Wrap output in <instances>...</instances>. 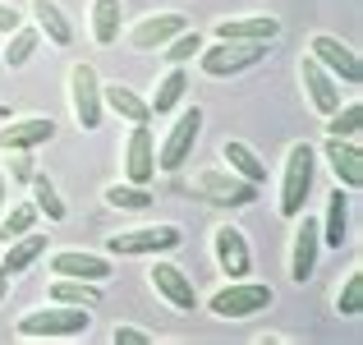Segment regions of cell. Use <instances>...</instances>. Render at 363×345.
Returning <instances> with one entry per match:
<instances>
[{
  "label": "cell",
  "mask_w": 363,
  "mask_h": 345,
  "mask_svg": "<svg viewBox=\"0 0 363 345\" xmlns=\"http://www.w3.org/2000/svg\"><path fill=\"white\" fill-rule=\"evenodd\" d=\"M65 102H69V120L79 124L83 133H97L101 129V79L92 70V60H74L69 74H65Z\"/></svg>",
  "instance_id": "6"
},
{
  "label": "cell",
  "mask_w": 363,
  "mask_h": 345,
  "mask_svg": "<svg viewBox=\"0 0 363 345\" xmlns=\"http://www.w3.org/2000/svg\"><path fill=\"white\" fill-rule=\"evenodd\" d=\"M276 290L267 281H253V276H240V281H225L216 285L207 300H198L207 309V318L216 322H244V318H257L262 309H272Z\"/></svg>",
  "instance_id": "3"
},
{
  "label": "cell",
  "mask_w": 363,
  "mask_h": 345,
  "mask_svg": "<svg viewBox=\"0 0 363 345\" xmlns=\"http://www.w3.org/2000/svg\"><path fill=\"white\" fill-rule=\"evenodd\" d=\"M120 170L129 185H152L157 180V133L147 124H124L120 138Z\"/></svg>",
  "instance_id": "12"
},
{
  "label": "cell",
  "mask_w": 363,
  "mask_h": 345,
  "mask_svg": "<svg viewBox=\"0 0 363 345\" xmlns=\"http://www.w3.org/2000/svg\"><path fill=\"white\" fill-rule=\"evenodd\" d=\"M147 290L157 295L161 304H170L175 313H194L198 309V285H194V276L184 272V267H175L170 263V253H161V258H152V267H147Z\"/></svg>",
  "instance_id": "10"
},
{
  "label": "cell",
  "mask_w": 363,
  "mask_h": 345,
  "mask_svg": "<svg viewBox=\"0 0 363 345\" xmlns=\"http://www.w3.org/2000/svg\"><path fill=\"white\" fill-rule=\"evenodd\" d=\"M179 28H189V14H179V9H157V14L133 18V23L124 28V42H129L133 51H161Z\"/></svg>",
  "instance_id": "16"
},
{
  "label": "cell",
  "mask_w": 363,
  "mask_h": 345,
  "mask_svg": "<svg viewBox=\"0 0 363 345\" xmlns=\"http://www.w3.org/2000/svg\"><path fill=\"white\" fill-rule=\"evenodd\" d=\"M308 55H313V60H318L336 83H350V88H359V79H363V60H359L354 46L340 42L336 33H313V37H308Z\"/></svg>",
  "instance_id": "13"
},
{
  "label": "cell",
  "mask_w": 363,
  "mask_h": 345,
  "mask_svg": "<svg viewBox=\"0 0 363 345\" xmlns=\"http://www.w3.org/2000/svg\"><path fill=\"white\" fill-rule=\"evenodd\" d=\"M55 138V120L51 115H9V120H0V148H46V143Z\"/></svg>",
  "instance_id": "18"
},
{
  "label": "cell",
  "mask_w": 363,
  "mask_h": 345,
  "mask_svg": "<svg viewBox=\"0 0 363 345\" xmlns=\"http://www.w3.org/2000/svg\"><path fill=\"white\" fill-rule=\"evenodd\" d=\"M184 244V230L175 221H157V226H129L116 230L106 239V253L111 258H161V253H175Z\"/></svg>",
  "instance_id": "8"
},
{
  "label": "cell",
  "mask_w": 363,
  "mask_h": 345,
  "mask_svg": "<svg viewBox=\"0 0 363 345\" xmlns=\"http://www.w3.org/2000/svg\"><path fill=\"white\" fill-rule=\"evenodd\" d=\"M184 92H189L184 65H166V70L152 79V88H147V111H152V120H157V115H170L175 106H184Z\"/></svg>",
  "instance_id": "20"
},
{
  "label": "cell",
  "mask_w": 363,
  "mask_h": 345,
  "mask_svg": "<svg viewBox=\"0 0 363 345\" xmlns=\"http://www.w3.org/2000/svg\"><path fill=\"white\" fill-rule=\"evenodd\" d=\"M5 203H9V180L0 175V212H5Z\"/></svg>",
  "instance_id": "39"
},
{
  "label": "cell",
  "mask_w": 363,
  "mask_h": 345,
  "mask_svg": "<svg viewBox=\"0 0 363 345\" xmlns=\"http://www.w3.org/2000/svg\"><path fill=\"white\" fill-rule=\"evenodd\" d=\"M101 203L116 207V212H147V207H152V185H129V180H116V185L101 189Z\"/></svg>",
  "instance_id": "31"
},
{
  "label": "cell",
  "mask_w": 363,
  "mask_h": 345,
  "mask_svg": "<svg viewBox=\"0 0 363 345\" xmlns=\"http://www.w3.org/2000/svg\"><path fill=\"white\" fill-rule=\"evenodd\" d=\"M318 230H322V248H340L345 244V230H350V189H331L327 203H322V217H318Z\"/></svg>",
  "instance_id": "24"
},
{
  "label": "cell",
  "mask_w": 363,
  "mask_h": 345,
  "mask_svg": "<svg viewBox=\"0 0 363 345\" xmlns=\"http://www.w3.org/2000/svg\"><path fill=\"white\" fill-rule=\"evenodd\" d=\"M18 23H23V14H18L14 5H5V0H0V37H5V33H14Z\"/></svg>",
  "instance_id": "37"
},
{
  "label": "cell",
  "mask_w": 363,
  "mask_h": 345,
  "mask_svg": "<svg viewBox=\"0 0 363 345\" xmlns=\"http://www.w3.org/2000/svg\"><path fill=\"white\" fill-rule=\"evenodd\" d=\"M267 46L262 42H230V37H212L203 42V51L194 55L198 74L207 79H235V74H248L253 65H262Z\"/></svg>",
  "instance_id": "7"
},
{
  "label": "cell",
  "mask_w": 363,
  "mask_h": 345,
  "mask_svg": "<svg viewBox=\"0 0 363 345\" xmlns=\"http://www.w3.org/2000/svg\"><path fill=\"white\" fill-rule=\"evenodd\" d=\"M33 170H37V161H33L28 148H0V175H5L9 185H28Z\"/></svg>",
  "instance_id": "35"
},
{
  "label": "cell",
  "mask_w": 363,
  "mask_h": 345,
  "mask_svg": "<svg viewBox=\"0 0 363 345\" xmlns=\"http://www.w3.org/2000/svg\"><path fill=\"white\" fill-rule=\"evenodd\" d=\"M46 244H51V239H46L37 226L23 230V235H14V239H5V253H0V267H5V276H18V272H28L33 263H42Z\"/></svg>",
  "instance_id": "22"
},
{
  "label": "cell",
  "mask_w": 363,
  "mask_h": 345,
  "mask_svg": "<svg viewBox=\"0 0 363 345\" xmlns=\"http://www.w3.org/2000/svg\"><path fill=\"white\" fill-rule=\"evenodd\" d=\"M101 106H106L116 120H124V124H147L152 120V111H147V97L143 92H133L129 83H101Z\"/></svg>",
  "instance_id": "21"
},
{
  "label": "cell",
  "mask_w": 363,
  "mask_h": 345,
  "mask_svg": "<svg viewBox=\"0 0 363 345\" xmlns=\"http://www.w3.org/2000/svg\"><path fill=\"white\" fill-rule=\"evenodd\" d=\"M5 290H9V276H5V267H0V300H5Z\"/></svg>",
  "instance_id": "40"
},
{
  "label": "cell",
  "mask_w": 363,
  "mask_h": 345,
  "mask_svg": "<svg viewBox=\"0 0 363 345\" xmlns=\"http://www.w3.org/2000/svg\"><path fill=\"white\" fill-rule=\"evenodd\" d=\"M318 258H322V230L313 212L290 217V244H285V267H290V281L294 285H308L313 272H318Z\"/></svg>",
  "instance_id": "9"
},
{
  "label": "cell",
  "mask_w": 363,
  "mask_h": 345,
  "mask_svg": "<svg viewBox=\"0 0 363 345\" xmlns=\"http://www.w3.org/2000/svg\"><path fill=\"white\" fill-rule=\"evenodd\" d=\"M318 166L331 170V180H336L340 189H363V148L359 138H322L318 148Z\"/></svg>",
  "instance_id": "14"
},
{
  "label": "cell",
  "mask_w": 363,
  "mask_h": 345,
  "mask_svg": "<svg viewBox=\"0 0 363 345\" xmlns=\"http://www.w3.org/2000/svg\"><path fill=\"white\" fill-rule=\"evenodd\" d=\"M157 336L152 332H143V327H133V322H116L111 327V345H152Z\"/></svg>",
  "instance_id": "36"
},
{
  "label": "cell",
  "mask_w": 363,
  "mask_h": 345,
  "mask_svg": "<svg viewBox=\"0 0 363 345\" xmlns=\"http://www.w3.org/2000/svg\"><path fill=\"white\" fill-rule=\"evenodd\" d=\"M184 189H189V198L203 203V207H253L257 194H262L257 185H248V180H240L225 166H198Z\"/></svg>",
  "instance_id": "4"
},
{
  "label": "cell",
  "mask_w": 363,
  "mask_h": 345,
  "mask_svg": "<svg viewBox=\"0 0 363 345\" xmlns=\"http://www.w3.org/2000/svg\"><path fill=\"white\" fill-rule=\"evenodd\" d=\"M313 180H318V148L308 138H294L281 157V180H276V212L290 221L308 207Z\"/></svg>",
  "instance_id": "1"
},
{
  "label": "cell",
  "mask_w": 363,
  "mask_h": 345,
  "mask_svg": "<svg viewBox=\"0 0 363 345\" xmlns=\"http://www.w3.org/2000/svg\"><path fill=\"white\" fill-rule=\"evenodd\" d=\"M198 51H203V33H198V28H179V33L161 46V65H189Z\"/></svg>",
  "instance_id": "34"
},
{
  "label": "cell",
  "mask_w": 363,
  "mask_h": 345,
  "mask_svg": "<svg viewBox=\"0 0 363 345\" xmlns=\"http://www.w3.org/2000/svg\"><path fill=\"white\" fill-rule=\"evenodd\" d=\"M92 309H79V304H37V309L18 313L14 318V336L18 341H69V336H88Z\"/></svg>",
  "instance_id": "2"
},
{
  "label": "cell",
  "mask_w": 363,
  "mask_h": 345,
  "mask_svg": "<svg viewBox=\"0 0 363 345\" xmlns=\"http://www.w3.org/2000/svg\"><path fill=\"white\" fill-rule=\"evenodd\" d=\"M37 42H42V33H37L33 23H18L14 33H5V51H0V70H18V65H28L33 60V51H37Z\"/></svg>",
  "instance_id": "30"
},
{
  "label": "cell",
  "mask_w": 363,
  "mask_h": 345,
  "mask_svg": "<svg viewBox=\"0 0 363 345\" xmlns=\"http://www.w3.org/2000/svg\"><path fill=\"white\" fill-rule=\"evenodd\" d=\"M281 33H285V23L272 18V14H235V18H216L212 23V37H230V42H262V46H272Z\"/></svg>",
  "instance_id": "19"
},
{
  "label": "cell",
  "mask_w": 363,
  "mask_h": 345,
  "mask_svg": "<svg viewBox=\"0 0 363 345\" xmlns=\"http://www.w3.org/2000/svg\"><path fill=\"white\" fill-rule=\"evenodd\" d=\"M207 248H212V263L225 281H240V276H253V244L235 221H216L212 235H207Z\"/></svg>",
  "instance_id": "11"
},
{
  "label": "cell",
  "mask_w": 363,
  "mask_h": 345,
  "mask_svg": "<svg viewBox=\"0 0 363 345\" xmlns=\"http://www.w3.org/2000/svg\"><path fill=\"white\" fill-rule=\"evenodd\" d=\"M294 336H285V332H272V327H267V332H257V345H290Z\"/></svg>",
  "instance_id": "38"
},
{
  "label": "cell",
  "mask_w": 363,
  "mask_h": 345,
  "mask_svg": "<svg viewBox=\"0 0 363 345\" xmlns=\"http://www.w3.org/2000/svg\"><path fill=\"white\" fill-rule=\"evenodd\" d=\"M28 189H33V207H37V217H46L51 226H60L65 217H69V207H65L60 189H55V180L46 175V170H33V180H28Z\"/></svg>",
  "instance_id": "29"
},
{
  "label": "cell",
  "mask_w": 363,
  "mask_h": 345,
  "mask_svg": "<svg viewBox=\"0 0 363 345\" xmlns=\"http://www.w3.org/2000/svg\"><path fill=\"white\" fill-rule=\"evenodd\" d=\"M28 23H33L51 46H60V51H65V46H74V23H69V14H65L55 0H33Z\"/></svg>",
  "instance_id": "23"
},
{
  "label": "cell",
  "mask_w": 363,
  "mask_h": 345,
  "mask_svg": "<svg viewBox=\"0 0 363 345\" xmlns=\"http://www.w3.org/2000/svg\"><path fill=\"white\" fill-rule=\"evenodd\" d=\"M331 309H336V318H359V313H363V263H359V258L345 267V276L336 281Z\"/></svg>",
  "instance_id": "28"
},
{
  "label": "cell",
  "mask_w": 363,
  "mask_h": 345,
  "mask_svg": "<svg viewBox=\"0 0 363 345\" xmlns=\"http://www.w3.org/2000/svg\"><path fill=\"white\" fill-rule=\"evenodd\" d=\"M327 120V138H359L363 129V102H340L331 115H322Z\"/></svg>",
  "instance_id": "32"
},
{
  "label": "cell",
  "mask_w": 363,
  "mask_h": 345,
  "mask_svg": "<svg viewBox=\"0 0 363 345\" xmlns=\"http://www.w3.org/2000/svg\"><path fill=\"white\" fill-rule=\"evenodd\" d=\"M294 79H299V92H303V102H308L313 115H331V111L340 106V83L331 79V74L322 70L308 51L294 60Z\"/></svg>",
  "instance_id": "15"
},
{
  "label": "cell",
  "mask_w": 363,
  "mask_h": 345,
  "mask_svg": "<svg viewBox=\"0 0 363 345\" xmlns=\"http://www.w3.org/2000/svg\"><path fill=\"white\" fill-rule=\"evenodd\" d=\"M37 226V207L33 198H18V203H5V212H0V244L14 235H23V230Z\"/></svg>",
  "instance_id": "33"
},
{
  "label": "cell",
  "mask_w": 363,
  "mask_h": 345,
  "mask_svg": "<svg viewBox=\"0 0 363 345\" xmlns=\"http://www.w3.org/2000/svg\"><path fill=\"white\" fill-rule=\"evenodd\" d=\"M203 106L198 102H184V106L170 111L166 133L157 138V170H184V161L194 157L198 148V133H203Z\"/></svg>",
  "instance_id": "5"
},
{
  "label": "cell",
  "mask_w": 363,
  "mask_h": 345,
  "mask_svg": "<svg viewBox=\"0 0 363 345\" xmlns=\"http://www.w3.org/2000/svg\"><path fill=\"white\" fill-rule=\"evenodd\" d=\"M46 258L51 276H79V281H111V253H88V248H55Z\"/></svg>",
  "instance_id": "17"
},
{
  "label": "cell",
  "mask_w": 363,
  "mask_h": 345,
  "mask_svg": "<svg viewBox=\"0 0 363 345\" xmlns=\"http://www.w3.org/2000/svg\"><path fill=\"white\" fill-rule=\"evenodd\" d=\"M120 23H124V0H92L88 5V37L92 46H116L120 42Z\"/></svg>",
  "instance_id": "25"
},
{
  "label": "cell",
  "mask_w": 363,
  "mask_h": 345,
  "mask_svg": "<svg viewBox=\"0 0 363 345\" xmlns=\"http://www.w3.org/2000/svg\"><path fill=\"white\" fill-rule=\"evenodd\" d=\"M221 166H225V170H235L240 180H248V185H257V189L267 185V166H262V157H257V152L248 148L244 138H221Z\"/></svg>",
  "instance_id": "26"
},
{
  "label": "cell",
  "mask_w": 363,
  "mask_h": 345,
  "mask_svg": "<svg viewBox=\"0 0 363 345\" xmlns=\"http://www.w3.org/2000/svg\"><path fill=\"white\" fill-rule=\"evenodd\" d=\"M46 300H55V304H79V309H97V304H101V285L97 281H79V276H51Z\"/></svg>",
  "instance_id": "27"
}]
</instances>
